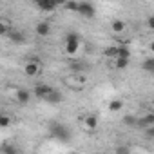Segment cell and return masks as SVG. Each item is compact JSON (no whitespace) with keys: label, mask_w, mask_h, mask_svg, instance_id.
I'll use <instances>...</instances> for the list:
<instances>
[{"label":"cell","mask_w":154,"mask_h":154,"mask_svg":"<svg viewBox=\"0 0 154 154\" xmlns=\"http://www.w3.org/2000/svg\"><path fill=\"white\" fill-rule=\"evenodd\" d=\"M129 65V60H123V58H116L114 60V67L116 69H125Z\"/></svg>","instance_id":"18"},{"label":"cell","mask_w":154,"mask_h":154,"mask_svg":"<svg viewBox=\"0 0 154 154\" xmlns=\"http://www.w3.org/2000/svg\"><path fill=\"white\" fill-rule=\"evenodd\" d=\"M96 125H98V118H96L94 114L85 116V127H87V129H96Z\"/></svg>","instance_id":"12"},{"label":"cell","mask_w":154,"mask_h":154,"mask_svg":"<svg viewBox=\"0 0 154 154\" xmlns=\"http://www.w3.org/2000/svg\"><path fill=\"white\" fill-rule=\"evenodd\" d=\"M60 100H62V94H60L58 91H53V93L47 96V100H45V102H47V103H58Z\"/></svg>","instance_id":"13"},{"label":"cell","mask_w":154,"mask_h":154,"mask_svg":"<svg viewBox=\"0 0 154 154\" xmlns=\"http://www.w3.org/2000/svg\"><path fill=\"white\" fill-rule=\"evenodd\" d=\"M35 31H36V35H38V36H47V35L51 33V26H49L47 22H38Z\"/></svg>","instance_id":"7"},{"label":"cell","mask_w":154,"mask_h":154,"mask_svg":"<svg viewBox=\"0 0 154 154\" xmlns=\"http://www.w3.org/2000/svg\"><path fill=\"white\" fill-rule=\"evenodd\" d=\"M123 29H125V24H123L122 20H114V22H112V31H114V33H122Z\"/></svg>","instance_id":"17"},{"label":"cell","mask_w":154,"mask_h":154,"mask_svg":"<svg viewBox=\"0 0 154 154\" xmlns=\"http://www.w3.org/2000/svg\"><path fill=\"white\" fill-rule=\"evenodd\" d=\"M122 107H123V102L122 100H114V102L109 103V111H112V112H118Z\"/></svg>","instance_id":"16"},{"label":"cell","mask_w":154,"mask_h":154,"mask_svg":"<svg viewBox=\"0 0 154 154\" xmlns=\"http://www.w3.org/2000/svg\"><path fill=\"white\" fill-rule=\"evenodd\" d=\"M118 58H123V60H129V58H131V49H129L125 44H120V49H118Z\"/></svg>","instance_id":"10"},{"label":"cell","mask_w":154,"mask_h":154,"mask_svg":"<svg viewBox=\"0 0 154 154\" xmlns=\"http://www.w3.org/2000/svg\"><path fill=\"white\" fill-rule=\"evenodd\" d=\"M36 6L42 11H54L58 2H56V0H36Z\"/></svg>","instance_id":"5"},{"label":"cell","mask_w":154,"mask_h":154,"mask_svg":"<svg viewBox=\"0 0 154 154\" xmlns=\"http://www.w3.org/2000/svg\"><path fill=\"white\" fill-rule=\"evenodd\" d=\"M2 152L4 154H18V150L13 145H2Z\"/></svg>","instance_id":"20"},{"label":"cell","mask_w":154,"mask_h":154,"mask_svg":"<svg viewBox=\"0 0 154 154\" xmlns=\"http://www.w3.org/2000/svg\"><path fill=\"white\" fill-rule=\"evenodd\" d=\"M150 51H152V53H154V42H152V44H150Z\"/></svg>","instance_id":"26"},{"label":"cell","mask_w":154,"mask_h":154,"mask_svg":"<svg viewBox=\"0 0 154 154\" xmlns=\"http://www.w3.org/2000/svg\"><path fill=\"white\" fill-rule=\"evenodd\" d=\"M71 154H78V152H71Z\"/></svg>","instance_id":"28"},{"label":"cell","mask_w":154,"mask_h":154,"mask_svg":"<svg viewBox=\"0 0 154 154\" xmlns=\"http://www.w3.org/2000/svg\"><path fill=\"white\" fill-rule=\"evenodd\" d=\"M145 134H147L149 138H154V125H152V127H147V129H145Z\"/></svg>","instance_id":"24"},{"label":"cell","mask_w":154,"mask_h":154,"mask_svg":"<svg viewBox=\"0 0 154 154\" xmlns=\"http://www.w3.org/2000/svg\"><path fill=\"white\" fill-rule=\"evenodd\" d=\"M152 105H154V102H152Z\"/></svg>","instance_id":"29"},{"label":"cell","mask_w":154,"mask_h":154,"mask_svg":"<svg viewBox=\"0 0 154 154\" xmlns=\"http://www.w3.org/2000/svg\"><path fill=\"white\" fill-rule=\"evenodd\" d=\"M65 6V9H69V11H72V13H78V9H80V2H65L63 4Z\"/></svg>","instance_id":"15"},{"label":"cell","mask_w":154,"mask_h":154,"mask_svg":"<svg viewBox=\"0 0 154 154\" xmlns=\"http://www.w3.org/2000/svg\"><path fill=\"white\" fill-rule=\"evenodd\" d=\"M78 47H80V36L76 33H67V36H65V51L69 54H74L78 51Z\"/></svg>","instance_id":"1"},{"label":"cell","mask_w":154,"mask_h":154,"mask_svg":"<svg viewBox=\"0 0 154 154\" xmlns=\"http://www.w3.org/2000/svg\"><path fill=\"white\" fill-rule=\"evenodd\" d=\"M143 69H145V71H149V72H154V58L145 60V62H143Z\"/></svg>","instance_id":"19"},{"label":"cell","mask_w":154,"mask_h":154,"mask_svg":"<svg viewBox=\"0 0 154 154\" xmlns=\"http://www.w3.org/2000/svg\"><path fill=\"white\" fill-rule=\"evenodd\" d=\"M138 123H140V125H143L145 129H147V127H152V125H154V112H150V114L143 116V118H141Z\"/></svg>","instance_id":"11"},{"label":"cell","mask_w":154,"mask_h":154,"mask_svg":"<svg viewBox=\"0 0 154 154\" xmlns=\"http://www.w3.org/2000/svg\"><path fill=\"white\" fill-rule=\"evenodd\" d=\"M29 100H31V93H29L27 89H17V102H18V103L26 105Z\"/></svg>","instance_id":"6"},{"label":"cell","mask_w":154,"mask_h":154,"mask_svg":"<svg viewBox=\"0 0 154 154\" xmlns=\"http://www.w3.org/2000/svg\"><path fill=\"white\" fill-rule=\"evenodd\" d=\"M8 125H9V116H6V114H4V116H0V127H4V129H6Z\"/></svg>","instance_id":"23"},{"label":"cell","mask_w":154,"mask_h":154,"mask_svg":"<svg viewBox=\"0 0 154 154\" xmlns=\"http://www.w3.org/2000/svg\"><path fill=\"white\" fill-rule=\"evenodd\" d=\"M123 123H125V125H136L138 120H136L134 116H125V118H123Z\"/></svg>","instance_id":"22"},{"label":"cell","mask_w":154,"mask_h":154,"mask_svg":"<svg viewBox=\"0 0 154 154\" xmlns=\"http://www.w3.org/2000/svg\"><path fill=\"white\" fill-rule=\"evenodd\" d=\"M118 49H120V45H111V47H105V49H103V54H105L107 58L116 60V58H118Z\"/></svg>","instance_id":"9"},{"label":"cell","mask_w":154,"mask_h":154,"mask_svg":"<svg viewBox=\"0 0 154 154\" xmlns=\"http://www.w3.org/2000/svg\"><path fill=\"white\" fill-rule=\"evenodd\" d=\"M9 38H11L15 44H24V42H26V35H24L22 31H18V29H11V31H9Z\"/></svg>","instance_id":"8"},{"label":"cell","mask_w":154,"mask_h":154,"mask_svg":"<svg viewBox=\"0 0 154 154\" xmlns=\"http://www.w3.org/2000/svg\"><path fill=\"white\" fill-rule=\"evenodd\" d=\"M131 154H141V152H131Z\"/></svg>","instance_id":"27"},{"label":"cell","mask_w":154,"mask_h":154,"mask_svg":"<svg viewBox=\"0 0 154 154\" xmlns=\"http://www.w3.org/2000/svg\"><path fill=\"white\" fill-rule=\"evenodd\" d=\"M147 26H149L150 29H154V15H152V17H149V20H147Z\"/></svg>","instance_id":"25"},{"label":"cell","mask_w":154,"mask_h":154,"mask_svg":"<svg viewBox=\"0 0 154 154\" xmlns=\"http://www.w3.org/2000/svg\"><path fill=\"white\" fill-rule=\"evenodd\" d=\"M94 6L91 2H80V9H78V15H82L84 18H93L94 17Z\"/></svg>","instance_id":"4"},{"label":"cell","mask_w":154,"mask_h":154,"mask_svg":"<svg viewBox=\"0 0 154 154\" xmlns=\"http://www.w3.org/2000/svg\"><path fill=\"white\" fill-rule=\"evenodd\" d=\"M54 134H56L60 140H67V138H69V132H67L65 127H62V125H58V127L54 129Z\"/></svg>","instance_id":"14"},{"label":"cell","mask_w":154,"mask_h":154,"mask_svg":"<svg viewBox=\"0 0 154 154\" xmlns=\"http://www.w3.org/2000/svg\"><path fill=\"white\" fill-rule=\"evenodd\" d=\"M114 154H131V149L127 145H118L116 150H114Z\"/></svg>","instance_id":"21"},{"label":"cell","mask_w":154,"mask_h":154,"mask_svg":"<svg viewBox=\"0 0 154 154\" xmlns=\"http://www.w3.org/2000/svg\"><path fill=\"white\" fill-rule=\"evenodd\" d=\"M24 71H26L27 76H36V74L42 72V65H40V62H36V60H29V62L26 63Z\"/></svg>","instance_id":"3"},{"label":"cell","mask_w":154,"mask_h":154,"mask_svg":"<svg viewBox=\"0 0 154 154\" xmlns=\"http://www.w3.org/2000/svg\"><path fill=\"white\" fill-rule=\"evenodd\" d=\"M53 91H54V89H53L49 84H38V85L35 87V96H36L38 100H44V102H45L47 96H49Z\"/></svg>","instance_id":"2"}]
</instances>
